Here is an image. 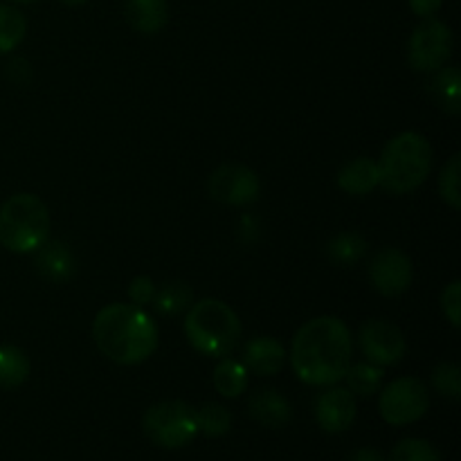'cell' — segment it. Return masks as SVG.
Segmentation results:
<instances>
[{
    "instance_id": "3957f363",
    "label": "cell",
    "mask_w": 461,
    "mask_h": 461,
    "mask_svg": "<svg viewBox=\"0 0 461 461\" xmlns=\"http://www.w3.org/2000/svg\"><path fill=\"white\" fill-rule=\"evenodd\" d=\"M432 147L426 135L403 131L383 147L378 165V187L403 196L426 183L432 171Z\"/></svg>"
},
{
    "instance_id": "4fadbf2b",
    "label": "cell",
    "mask_w": 461,
    "mask_h": 461,
    "mask_svg": "<svg viewBox=\"0 0 461 461\" xmlns=\"http://www.w3.org/2000/svg\"><path fill=\"white\" fill-rule=\"evenodd\" d=\"M243 365L248 372H255L257 376H275L286 363V349L279 340L270 336L250 338L243 347Z\"/></svg>"
},
{
    "instance_id": "d4e9b609",
    "label": "cell",
    "mask_w": 461,
    "mask_h": 461,
    "mask_svg": "<svg viewBox=\"0 0 461 461\" xmlns=\"http://www.w3.org/2000/svg\"><path fill=\"white\" fill-rule=\"evenodd\" d=\"M196 423L198 432L216 439V437H223L230 432V428H232V414L219 403H205L196 410Z\"/></svg>"
},
{
    "instance_id": "d6a6232c",
    "label": "cell",
    "mask_w": 461,
    "mask_h": 461,
    "mask_svg": "<svg viewBox=\"0 0 461 461\" xmlns=\"http://www.w3.org/2000/svg\"><path fill=\"white\" fill-rule=\"evenodd\" d=\"M63 5H68V7H79V5H86L88 0H61Z\"/></svg>"
},
{
    "instance_id": "277c9868",
    "label": "cell",
    "mask_w": 461,
    "mask_h": 461,
    "mask_svg": "<svg viewBox=\"0 0 461 461\" xmlns=\"http://www.w3.org/2000/svg\"><path fill=\"white\" fill-rule=\"evenodd\" d=\"M185 336L198 354L225 358L239 345L241 320L225 302L207 297L189 306L185 318Z\"/></svg>"
},
{
    "instance_id": "1f68e13d",
    "label": "cell",
    "mask_w": 461,
    "mask_h": 461,
    "mask_svg": "<svg viewBox=\"0 0 461 461\" xmlns=\"http://www.w3.org/2000/svg\"><path fill=\"white\" fill-rule=\"evenodd\" d=\"M351 461H387L385 455L376 448H360L351 455Z\"/></svg>"
},
{
    "instance_id": "7402d4cb",
    "label": "cell",
    "mask_w": 461,
    "mask_h": 461,
    "mask_svg": "<svg viewBox=\"0 0 461 461\" xmlns=\"http://www.w3.org/2000/svg\"><path fill=\"white\" fill-rule=\"evenodd\" d=\"M383 378H385V372L378 365L351 363L342 381H347V390L354 396H372L381 390Z\"/></svg>"
},
{
    "instance_id": "f546056e",
    "label": "cell",
    "mask_w": 461,
    "mask_h": 461,
    "mask_svg": "<svg viewBox=\"0 0 461 461\" xmlns=\"http://www.w3.org/2000/svg\"><path fill=\"white\" fill-rule=\"evenodd\" d=\"M153 295H156V284H153L151 277H147V275H140V277H135L133 282H131V286H129L131 304L144 309V306L151 304Z\"/></svg>"
},
{
    "instance_id": "e0dca14e",
    "label": "cell",
    "mask_w": 461,
    "mask_h": 461,
    "mask_svg": "<svg viewBox=\"0 0 461 461\" xmlns=\"http://www.w3.org/2000/svg\"><path fill=\"white\" fill-rule=\"evenodd\" d=\"M378 165L372 158H356L347 162L338 174V187L351 196H365L378 187Z\"/></svg>"
},
{
    "instance_id": "9c48e42d",
    "label": "cell",
    "mask_w": 461,
    "mask_h": 461,
    "mask_svg": "<svg viewBox=\"0 0 461 461\" xmlns=\"http://www.w3.org/2000/svg\"><path fill=\"white\" fill-rule=\"evenodd\" d=\"M207 192L216 203L230 207H246L259 198V176L246 165H221L207 180Z\"/></svg>"
},
{
    "instance_id": "30bf717a",
    "label": "cell",
    "mask_w": 461,
    "mask_h": 461,
    "mask_svg": "<svg viewBox=\"0 0 461 461\" xmlns=\"http://www.w3.org/2000/svg\"><path fill=\"white\" fill-rule=\"evenodd\" d=\"M358 342L367 363L378 365V367L399 365L408 351L403 331L387 320H367L360 327Z\"/></svg>"
},
{
    "instance_id": "7c38bea8",
    "label": "cell",
    "mask_w": 461,
    "mask_h": 461,
    "mask_svg": "<svg viewBox=\"0 0 461 461\" xmlns=\"http://www.w3.org/2000/svg\"><path fill=\"white\" fill-rule=\"evenodd\" d=\"M356 396L347 387L331 385V390L322 392L315 401V419L324 432H345L356 421Z\"/></svg>"
},
{
    "instance_id": "8992f818",
    "label": "cell",
    "mask_w": 461,
    "mask_h": 461,
    "mask_svg": "<svg viewBox=\"0 0 461 461\" xmlns=\"http://www.w3.org/2000/svg\"><path fill=\"white\" fill-rule=\"evenodd\" d=\"M144 435L167 450L185 448L198 435L196 410L185 401H160L144 412Z\"/></svg>"
},
{
    "instance_id": "484cf974",
    "label": "cell",
    "mask_w": 461,
    "mask_h": 461,
    "mask_svg": "<svg viewBox=\"0 0 461 461\" xmlns=\"http://www.w3.org/2000/svg\"><path fill=\"white\" fill-rule=\"evenodd\" d=\"M439 194L444 203L453 210L461 207V156L455 153L450 160L446 162L444 169L439 174Z\"/></svg>"
},
{
    "instance_id": "2e32d148",
    "label": "cell",
    "mask_w": 461,
    "mask_h": 461,
    "mask_svg": "<svg viewBox=\"0 0 461 461\" xmlns=\"http://www.w3.org/2000/svg\"><path fill=\"white\" fill-rule=\"evenodd\" d=\"M124 14L135 32L158 34L169 21V3L167 0H126Z\"/></svg>"
},
{
    "instance_id": "f1b7e54d",
    "label": "cell",
    "mask_w": 461,
    "mask_h": 461,
    "mask_svg": "<svg viewBox=\"0 0 461 461\" xmlns=\"http://www.w3.org/2000/svg\"><path fill=\"white\" fill-rule=\"evenodd\" d=\"M441 311L455 329L461 327V284L455 279L441 293Z\"/></svg>"
},
{
    "instance_id": "603a6c76",
    "label": "cell",
    "mask_w": 461,
    "mask_h": 461,
    "mask_svg": "<svg viewBox=\"0 0 461 461\" xmlns=\"http://www.w3.org/2000/svg\"><path fill=\"white\" fill-rule=\"evenodd\" d=\"M27 34V18L14 5H0V54H7L23 43Z\"/></svg>"
},
{
    "instance_id": "ac0fdd59",
    "label": "cell",
    "mask_w": 461,
    "mask_h": 461,
    "mask_svg": "<svg viewBox=\"0 0 461 461\" xmlns=\"http://www.w3.org/2000/svg\"><path fill=\"white\" fill-rule=\"evenodd\" d=\"M428 93L430 97L444 108L448 115H459L461 113V75L457 66L439 68L432 72V79L428 81Z\"/></svg>"
},
{
    "instance_id": "8fae6325",
    "label": "cell",
    "mask_w": 461,
    "mask_h": 461,
    "mask_svg": "<svg viewBox=\"0 0 461 461\" xmlns=\"http://www.w3.org/2000/svg\"><path fill=\"white\" fill-rule=\"evenodd\" d=\"M372 286L385 297H399L412 286V259L399 248H383L374 255L369 266Z\"/></svg>"
},
{
    "instance_id": "cb8c5ba5",
    "label": "cell",
    "mask_w": 461,
    "mask_h": 461,
    "mask_svg": "<svg viewBox=\"0 0 461 461\" xmlns=\"http://www.w3.org/2000/svg\"><path fill=\"white\" fill-rule=\"evenodd\" d=\"M194 302V291L185 282H167L165 286L156 288L151 304L160 315H178L189 309Z\"/></svg>"
},
{
    "instance_id": "ffe728a7",
    "label": "cell",
    "mask_w": 461,
    "mask_h": 461,
    "mask_svg": "<svg viewBox=\"0 0 461 461\" xmlns=\"http://www.w3.org/2000/svg\"><path fill=\"white\" fill-rule=\"evenodd\" d=\"M212 381H214L216 392L221 396H225V399H239L248 390V369L241 360H234L225 356L216 365Z\"/></svg>"
},
{
    "instance_id": "5b68a950",
    "label": "cell",
    "mask_w": 461,
    "mask_h": 461,
    "mask_svg": "<svg viewBox=\"0 0 461 461\" xmlns=\"http://www.w3.org/2000/svg\"><path fill=\"white\" fill-rule=\"evenodd\" d=\"M50 237L48 205L34 194H14L0 205V243L16 255H32Z\"/></svg>"
},
{
    "instance_id": "83f0119b",
    "label": "cell",
    "mask_w": 461,
    "mask_h": 461,
    "mask_svg": "<svg viewBox=\"0 0 461 461\" xmlns=\"http://www.w3.org/2000/svg\"><path fill=\"white\" fill-rule=\"evenodd\" d=\"M432 385L439 394L457 401L461 396V369L457 363H439L432 369Z\"/></svg>"
},
{
    "instance_id": "ba28073f",
    "label": "cell",
    "mask_w": 461,
    "mask_h": 461,
    "mask_svg": "<svg viewBox=\"0 0 461 461\" xmlns=\"http://www.w3.org/2000/svg\"><path fill=\"white\" fill-rule=\"evenodd\" d=\"M428 408H430V394H428L426 383L412 376L392 381L383 390L381 401H378L381 417L390 426H410V423H417L428 412Z\"/></svg>"
},
{
    "instance_id": "6da1fadb",
    "label": "cell",
    "mask_w": 461,
    "mask_h": 461,
    "mask_svg": "<svg viewBox=\"0 0 461 461\" xmlns=\"http://www.w3.org/2000/svg\"><path fill=\"white\" fill-rule=\"evenodd\" d=\"M354 354L351 331L336 315H320L302 324L291 345L293 372L302 383L331 387L345 378Z\"/></svg>"
},
{
    "instance_id": "7a4b0ae2",
    "label": "cell",
    "mask_w": 461,
    "mask_h": 461,
    "mask_svg": "<svg viewBox=\"0 0 461 461\" xmlns=\"http://www.w3.org/2000/svg\"><path fill=\"white\" fill-rule=\"evenodd\" d=\"M93 338L108 360L124 367L142 365L158 349V327L135 304H108L95 315Z\"/></svg>"
},
{
    "instance_id": "44dd1931",
    "label": "cell",
    "mask_w": 461,
    "mask_h": 461,
    "mask_svg": "<svg viewBox=\"0 0 461 461\" xmlns=\"http://www.w3.org/2000/svg\"><path fill=\"white\" fill-rule=\"evenodd\" d=\"M367 252V241L363 239V234L358 232H340L329 241L327 255L329 261L340 268H347V266L358 264L360 259Z\"/></svg>"
},
{
    "instance_id": "d6986e66",
    "label": "cell",
    "mask_w": 461,
    "mask_h": 461,
    "mask_svg": "<svg viewBox=\"0 0 461 461\" xmlns=\"http://www.w3.org/2000/svg\"><path fill=\"white\" fill-rule=\"evenodd\" d=\"M32 365L16 345H0V390H16L30 378Z\"/></svg>"
},
{
    "instance_id": "52a82bcc",
    "label": "cell",
    "mask_w": 461,
    "mask_h": 461,
    "mask_svg": "<svg viewBox=\"0 0 461 461\" xmlns=\"http://www.w3.org/2000/svg\"><path fill=\"white\" fill-rule=\"evenodd\" d=\"M453 48V30L439 18H423L421 25L410 36L408 61L417 72L432 75L450 61Z\"/></svg>"
},
{
    "instance_id": "4dcf8cb0",
    "label": "cell",
    "mask_w": 461,
    "mask_h": 461,
    "mask_svg": "<svg viewBox=\"0 0 461 461\" xmlns=\"http://www.w3.org/2000/svg\"><path fill=\"white\" fill-rule=\"evenodd\" d=\"M412 12L421 18H432L441 9L444 0H408Z\"/></svg>"
},
{
    "instance_id": "9a60e30c",
    "label": "cell",
    "mask_w": 461,
    "mask_h": 461,
    "mask_svg": "<svg viewBox=\"0 0 461 461\" xmlns=\"http://www.w3.org/2000/svg\"><path fill=\"white\" fill-rule=\"evenodd\" d=\"M36 270L48 282L63 284L75 275V257L66 243L45 241L36 250Z\"/></svg>"
},
{
    "instance_id": "4316f807",
    "label": "cell",
    "mask_w": 461,
    "mask_h": 461,
    "mask_svg": "<svg viewBox=\"0 0 461 461\" xmlns=\"http://www.w3.org/2000/svg\"><path fill=\"white\" fill-rule=\"evenodd\" d=\"M390 461H441V453L426 439H403L394 446Z\"/></svg>"
},
{
    "instance_id": "836d02e7",
    "label": "cell",
    "mask_w": 461,
    "mask_h": 461,
    "mask_svg": "<svg viewBox=\"0 0 461 461\" xmlns=\"http://www.w3.org/2000/svg\"><path fill=\"white\" fill-rule=\"evenodd\" d=\"M14 5H32V3H39V0H9Z\"/></svg>"
},
{
    "instance_id": "5bb4252c",
    "label": "cell",
    "mask_w": 461,
    "mask_h": 461,
    "mask_svg": "<svg viewBox=\"0 0 461 461\" xmlns=\"http://www.w3.org/2000/svg\"><path fill=\"white\" fill-rule=\"evenodd\" d=\"M248 412L257 423L266 428H284L293 417V408L284 394H279L273 387L257 390L248 399Z\"/></svg>"
}]
</instances>
